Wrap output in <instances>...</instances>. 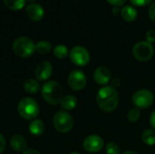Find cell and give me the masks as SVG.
Here are the masks:
<instances>
[{
    "label": "cell",
    "mask_w": 155,
    "mask_h": 154,
    "mask_svg": "<svg viewBox=\"0 0 155 154\" xmlns=\"http://www.w3.org/2000/svg\"><path fill=\"white\" fill-rule=\"evenodd\" d=\"M120 102V97L117 90L112 86H104L96 94V103L99 108L105 112H114Z\"/></svg>",
    "instance_id": "1"
},
{
    "label": "cell",
    "mask_w": 155,
    "mask_h": 154,
    "mask_svg": "<svg viewBox=\"0 0 155 154\" xmlns=\"http://www.w3.org/2000/svg\"><path fill=\"white\" fill-rule=\"evenodd\" d=\"M63 94L64 91L61 84L55 81H48L45 83L42 87V96L44 100L51 105L60 103L64 97Z\"/></svg>",
    "instance_id": "2"
},
{
    "label": "cell",
    "mask_w": 155,
    "mask_h": 154,
    "mask_svg": "<svg viewBox=\"0 0 155 154\" xmlns=\"http://www.w3.org/2000/svg\"><path fill=\"white\" fill-rule=\"evenodd\" d=\"M17 111L19 115L25 120H34L39 114V106L35 100L25 97L19 102Z\"/></svg>",
    "instance_id": "3"
},
{
    "label": "cell",
    "mask_w": 155,
    "mask_h": 154,
    "mask_svg": "<svg viewBox=\"0 0 155 154\" xmlns=\"http://www.w3.org/2000/svg\"><path fill=\"white\" fill-rule=\"evenodd\" d=\"M35 50V44L34 42L25 36H21L16 38L13 43L14 53L23 58L28 57L33 54Z\"/></svg>",
    "instance_id": "4"
},
{
    "label": "cell",
    "mask_w": 155,
    "mask_h": 154,
    "mask_svg": "<svg viewBox=\"0 0 155 154\" xmlns=\"http://www.w3.org/2000/svg\"><path fill=\"white\" fill-rule=\"evenodd\" d=\"M53 124L57 132L61 133H66L72 130L74 120L66 111H59L54 116Z\"/></svg>",
    "instance_id": "5"
},
{
    "label": "cell",
    "mask_w": 155,
    "mask_h": 154,
    "mask_svg": "<svg viewBox=\"0 0 155 154\" xmlns=\"http://www.w3.org/2000/svg\"><path fill=\"white\" fill-rule=\"evenodd\" d=\"M154 54V48L151 43L147 41H141L136 43L133 47L134 56L141 62L150 61Z\"/></svg>",
    "instance_id": "6"
},
{
    "label": "cell",
    "mask_w": 155,
    "mask_h": 154,
    "mask_svg": "<svg viewBox=\"0 0 155 154\" xmlns=\"http://www.w3.org/2000/svg\"><path fill=\"white\" fill-rule=\"evenodd\" d=\"M154 101L153 93L147 89H141L135 92L132 97V102L134 104L135 108L146 109L149 108Z\"/></svg>",
    "instance_id": "7"
},
{
    "label": "cell",
    "mask_w": 155,
    "mask_h": 154,
    "mask_svg": "<svg viewBox=\"0 0 155 154\" xmlns=\"http://www.w3.org/2000/svg\"><path fill=\"white\" fill-rule=\"evenodd\" d=\"M69 56L74 64L77 66H85L90 62V54L88 50L80 45L74 46L69 52Z\"/></svg>",
    "instance_id": "8"
},
{
    "label": "cell",
    "mask_w": 155,
    "mask_h": 154,
    "mask_svg": "<svg viewBox=\"0 0 155 154\" xmlns=\"http://www.w3.org/2000/svg\"><path fill=\"white\" fill-rule=\"evenodd\" d=\"M67 83L72 90L81 91L85 87L87 84V78L84 72L80 70H74L69 74Z\"/></svg>",
    "instance_id": "9"
},
{
    "label": "cell",
    "mask_w": 155,
    "mask_h": 154,
    "mask_svg": "<svg viewBox=\"0 0 155 154\" xmlns=\"http://www.w3.org/2000/svg\"><path fill=\"white\" fill-rule=\"evenodd\" d=\"M83 146L86 152H91V153H95V152H100L104 148V140L102 139V137H100L99 135L93 134V135L87 136L84 139L83 143Z\"/></svg>",
    "instance_id": "10"
},
{
    "label": "cell",
    "mask_w": 155,
    "mask_h": 154,
    "mask_svg": "<svg viewBox=\"0 0 155 154\" xmlns=\"http://www.w3.org/2000/svg\"><path fill=\"white\" fill-rule=\"evenodd\" d=\"M53 73V66L47 61L40 62L35 70V78L38 81H46L50 78Z\"/></svg>",
    "instance_id": "11"
},
{
    "label": "cell",
    "mask_w": 155,
    "mask_h": 154,
    "mask_svg": "<svg viewBox=\"0 0 155 154\" xmlns=\"http://www.w3.org/2000/svg\"><path fill=\"white\" fill-rule=\"evenodd\" d=\"M112 79L111 71L105 66H99L94 73V80L100 85L107 84Z\"/></svg>",
    "instance_id": "12"
},
{
    "label": "cell",
    "mask_w": 155,
    "mask_h": 154,
    "mask_svg": "<svg viewBox=\"0 0 155 154\" xmlns=\"http://www.w3.org/2000/svg\"><path fill=\"white\" fill-rule=\"evenodd\" d=\"M25 12L27 16L32 20V21H39L43 18L45 11L44 8L37 3H31L29 4L26 8Z\"/></svg>",
    "instance_id": "13"
},
{
    "label": "cell",
    "mask_w": 155,
    "mask_h": 154,
    "mask_svg": "<svg viewBox=\"0 0 155 154\" xmlns=\"http://www.w3.org/2000/svg\"><path fill=\"white\" fill-rule=\"evenodd\" d=\"M9 144L12 150L17 152H25V150L26 149L27 141L23 135L15 134L11 137L9 141Z\"/></svg>",
    "instance_id": "14"
},
{
    "label": "cell",
    "mask_w": 155,
    "mask_h": 154,
    "mask_svg": "<svg viewBox=\"0 0 155 154\" xmlns=\"http://www.w3.org/2000/svg\"><path fill=\"white\" fill-rule=\"evenodd\" d=\"M121 15L122 17L127 21V22H133L136 19L138 13L137 10L132 6V5H124L122 9H121Z\"/></svg>",
    "instance_id": "15"
},
{
    "label": "cell",
    "mask_w": 155,
    "mask_h": 154,
    "mask_svg": "<svg viewBox=\"0 0 155 154\" xmlns=\"http://www.w3.org/2000/svg\"><path fill=\"white\" fill-rule=\"evenodd\" d=\"M61 106L65 111H71L74 110L77 105V99L76 97L73 95H66L64 96L61 101Z\"/></svg>",
    "instance_id": "16"
},
{
    "label": "cell",
    "mask_w": 155,
    "mask_h": 154,
    "mask_svg": "<svg viewBox=\"0 0 155 154\" xmlns=\"http://www.w3.org/2000/svg\"><path fill=\"white\" fill-rule=\"evenodd\" d=\"M28 129H29L30 133L33 135L38 136V135H41L44 133V131H45V124H44V123L41 120H36L35 119V120H33L31 122V123L28 126Z\"/></svg>",
    "instance_id": "17"
},
{
    "label": "cell",
    "mask_w": 155,
    "mask_h": 154,
    "mask_svg": "<svg viewBox=\"0 0 155 154\" xmlns=\"http://www.w3.org/2000/svg\"><path fill=\"white\" fill-rule=\"evenodd\" d=\"M23 87H24V90L28 93H35L40 89L38 82L35 81V79H27V80H25L24 84H23Z\"/></svg>",
    "instance_id": "18"
},
{
    "label": "cell",
    "mask_w": 155,
    "mask_h": 154,
    "mask_svg": "<svg viewBox=\"0 0 155 154\" xmlns=\"http://www.w3.org/2000/svg\"><path fill=\"white\" fill-rule=\"evenodd\" d=\"M142 141L149 146H153L155 144V130L147 129L144 130L141 135Z\"/></svg>",
    "instance_id": "19"
},
{
    "label": "cell",
    "mask_w": 155,
    "mask_h": 154,
    "mask_svg": "<svg viewBox=\"0 0 155 154\" xmlns=\"http://www.w3.org/2000/svg\"><path fill=\"white\" fill-rule=\"evenodd\" d=\"M51 49H52V44L45 40L40 41L35 44V51L41 54H48L51 51Z\"/></svg>",
    "instance_id": "20"
},
{
    "label": "cell",
    "mask_w": 155,
    "mask_h": 154,
    "mask_svg": "<svg viewBox=\"0 0 155 154\" xmlns=\"http://www.w3.org/2000/svg\"><path fill=\"white\" fill-rule=\"evenodd\" d=\"M4 3L10 10H19L24 7L25 0H4Z\"/></svg>",
    "instance_id": "21"
},
{
    "label": "cell",
    "mask_w": 155,
    "mask_h": 154,
    "mask_svg": "<svg viewBox=\"0 0 155 154\" xmlns=\"http://www.w3.org/2000/svg\"><path fill=\"white\" fill-rule=\"evenodd\" d=\"M68 48L64 44H58L54 48V54L59 59H64L68 55Z\"/></svg>",
    "instance_id": "22"
},
{
    "label": "cell",
    "mask_w": 155,
    "mask_h": 154,
    "mask_svg": "<svg viewBox=\"0 0 155 154\" xmlns=\"http://www.w3.org/2000/svg\"><path fill=\"white\" fill-rule=\"evenodd\" d=\"M141 117V112L138 108H133L128 112L127 118L130 123H136Z\"/></svg>",
    "instance_id": "23"
},
{
    "label": "cell",
    "mask_w": 155,
    "mask_h": 154,
    "mask_svg": "<svg viewBox=\"0 0 155 154\" xmlns=\"http://www.w3.org/2000/svg\"><path fill=\"white\" fill-rule=\"evenodd\" d=\"M105 152L107 154H121V149L116 143H108L105 146Z\"/></svg>",
    "instance_id": "24"
},
{
    "label": "cell",
    "mask_w": 155,
    "mask_h": 154,
    "mask_svg": "<svg viewBox=\"0 0 155 154\" xmlns=\"http://www.w3.org/2000/svg\"><path fill=\"white\" fill-rule=\"evenodd\" d=\"M145 37H146V41L148 43H153L155 42V30L154 29H150L146 32V34H145Z\"/></svg>",
    "instance_id": "25"
},
{
    "label": "cell",
    "mask_w": 155,
    "mask_h": 154,
    "mask_svg": "<svg viewBox=\"0 0 155 154\" xmlns=\"http://www.w3.org/2000/svg\"><path fill=\"white\" fill-rule=\"evenodd\" d=\"M132 4H134V5L137 6H143L146 5L148 4H150L152 2V0H131Z\"/></svg>",
    "instance_id": "26"
},
{
    "label": "cell",
    "mask_w": 155,
    "mask_h": 154,
    "mask_svg": "<svg viewBox=\"0 0 155 154\" xmlns=\"http://www.w3.org/2000/svg\"><path fill=\"white\" fill-rule=\"evenodd\" d=\"M148 14H149V16H150V18L152 19V21L155 22V2H153V3L150 5Z\"/></svg>",
    "instance_id": "27"
},
{
    "label": "cell",
    "mask_w": 155,
    "mask_h": 154,
    "mask_svg": "<svg viewBox=\"0 0 155 154\" xmlns=\"http://www.w3.org/2000/svg\"><path fill=\"white\" fill-rule=\"evenodd\" d=\"M111 5H113L114 6H120L124 5V3L126 2V0H107Z\"/></svg>",
    "instance_id": "28"
},
{
    "label": "cell",
    "mask_w": 155,
    "mask_h": 154,
    "mask_svg": "<svg viewBox=\"0 0 155 154\" xmlns=\"http://www.w3.org/2000/svg\"><path fill=\"white\" fill-rule=\"evenodd\" d=\"M5 149V140L4 136L0 133V154L3 153Z\"/></svg>",
    "instance_id": "29"
},
{
    "label": "cell",
    "mask_w": 155,
    "mask_h": 154,
    "mask_svg": "<svg viewBox=\"0 0 155 154\" xmlns=\"http://www.w3.org/2000/svg\"><path fill=\"white\" fill-rule=\"evenodd\" d=\"M150 124L155 130V111H153L150 116Z\"/></svg>",
    "instance_id": "30"
},
{
    "label": "cell",
    "mask_w": 155,
    "mask_h": 154,
    "mask_svg": "<svg viewBox=\"0 0 155 154\" xmlns=\"http://www.w3.org/2000/svg\"><path fill=\"white\" fill-rule=\"evenodd\" d=\"M119 85H120V79L115 78V79H114L112 81V87H114V88L116 89V87H118Z\"/></svg>",
    "instance_id": "31"
},
{
    "label": "cell",
    "mask_w": 155,
    "mask_h": 154,
    "mask_svg": "<svg viewBox=\"0 0 155 154\" xmlns=\"http://www.w3.org/2000/svg\"><path fill=\"white\" fill-rule=\"evenodd\" d=\"M23 154H40V152L36 150H34V149H29V150H26L25 151Z\"/></svg>",
    "instance_id": "32"
},
{
    "label": "cell",
    "mask_w": 155,
    "mask_h": 154,
    "mask_svg": "<svg viewBox=\"0 0 155 154\" xmlns=\"http://www.w3.org/2000/svg\"><path fill=\"white\" fill-rule=\"evenodd\" d=\"M113 14L115 15L121 14V10H120L119 6H114V7H113Z\"/></svg>",
    "instance_id": "33"
},
{
    "label": "cell",
    "mask_w": 155,
    "mask_h": 154,
    "mask_svg": "<svg viewBox=\"0 0 155 154\" xmlns=\"http://www.w3.org/2000/svg\"><path fill=\"white\" fill-rule=\"evenodd\" d=\"M124 154H138L137 152H134V151H127V152H125Z\"/></svg>",
    "instance_id": "34"
},
{
    "label": "cell",
    "mask_w": 155,
    "mask_h": 154,
    "mask_svg": "<svg viewBox=\"0 0 155 154\" xmlns=\"http://www.w3.org/2000/svg\"><path fill=\"white\" fill-rule=\"evenodd\" d=\"M69 154H80L79 152H71V153Z\"/></svg>",
    "instance_id": "35"
},
{
    "label": "cell",
    "mask_w": 155,
    "mask_h": 154,
    "mask_svg": "<svg viewBox=\"0 0 155 154\" xmlns=\"http://www.w3.org/2000/svg\"><path fill=\"white\" fill-rule=\"evenodd\" d=\"M29 1H35V0H29Z\"/></svg>",
    "instance_id": "36"
}]
</instances>
